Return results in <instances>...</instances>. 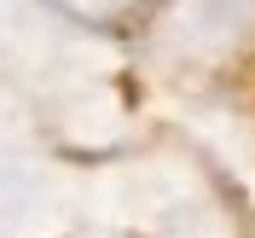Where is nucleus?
I'll return each instance as SVG.
<instances>
[]
</instances>
